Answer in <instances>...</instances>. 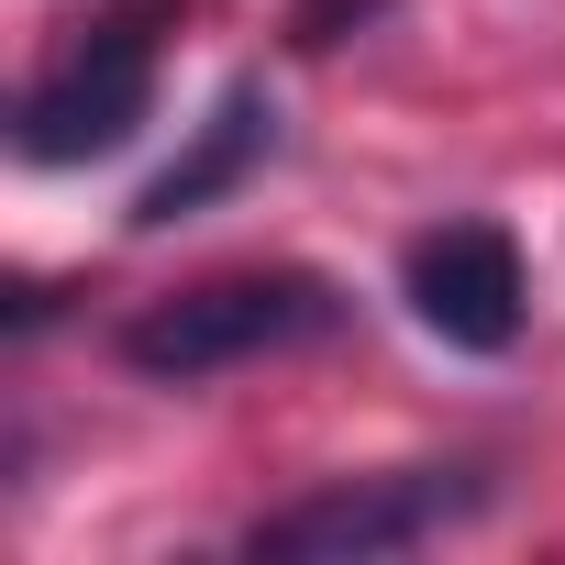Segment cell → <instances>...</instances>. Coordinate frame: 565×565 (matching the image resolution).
<instances>
[{"label": "cell", "mask_w": 565, "mask_h": 565, "mask_svg": "<svg viewBox=\"0 0 565 565\" xmlns=\"http://www.w3.org/2000/svg\"><path fill=\"white\" fill-rule=\"evenodd\" d=\"M333 322H344V300L311 266H255V277H211V289H178L145 322H122V366L156 388H200V377L289 355V344H322Z\"/></svg>", "instance_id": "1"}, {"label": "cell", "mask_w": 565, "mask_h": 565, "mask_svg": "<svg viewBox=\"0 0 565 565\" xmlns=\"http://www.w3.org/2000/svg\"><path fill=\"white\" fill-rule=\"evenodd\" d=\"M477 510H488V477L477 466H388V477H333V488L277 499L244 532V554L255 565H377V554L444 543Z\"/></svg>", "instance_id": "2"}, {"label": "cell", "mask_w": 565, "mask_h": 565, "mask_svg": "<svg viewBox=\"0 0 565 565\" xmlns=\"http://www.w3.org/2000/svg\"><path fill=\"white\" fill-rule=\"evenodd\" d=\"M145 111H156V12H111L23 89L12 145L23 167H89V156H122Z\"/></svg>", "instance_id": "3"}, {"label": "cell", "mask_w": 565, "mask_h": 565, "mask_svg": "<svg viewBox=\"0 0 565 565\" xmlns=\"http://www.w3.org/2000/svg\"><path fill=\"white\" fill-rule=\"evenodd\" d=\"M521 300H532V277H521V244L499 222H444L411 244V311L466 344V355H499L521 333Z\"/></svg>", "instance_id": "4"}, {"label": "cell", "mask_w": 565, "mask_h": 565, "mask_svg": "<svg viewBox=\"0 0 565 565\" xmlns=\"http://www.w3.org/2000/svg\"><path fill=\"white\" fill-rule=\"evenodd\" d=\"M266 145H277V100L255 89V78H233L222 100H211V122L178 145V167L134 200V222L145 233H167V222H189V211H211V200H233L255 167H266Z\"/></svg>", "instance_id": "5"}, {"label": "cell", "mask_w": 565, "mask_h": 565, "mask_svg": "<svg viewBox=\"0 0 565 565\" xmlns=\"http://www.w3.org/2000/svg\"><path fill=\"white\" fill-rule=\"evenodd\" d=\"M388 23V0H289V56H333Z\"/></svg>", "instance_id": "6"}]
</instances>
